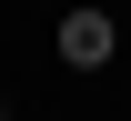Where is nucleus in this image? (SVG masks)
<instances>
[{"instance_id":"obj_1","label":"nucleus","mask_w":131,"mask_h":121,"mask_svg":"<svg viewBox=\"0 0 131 121\" xmlns=\"http://www.w3.org/2000/svg\"><path fill=\"white\" fill-rule=\"evenodd\" d=\"M111 51H121V30H111V10H71V20H61V61H71V71H101Z\"/></svg>"}]
</instances>
